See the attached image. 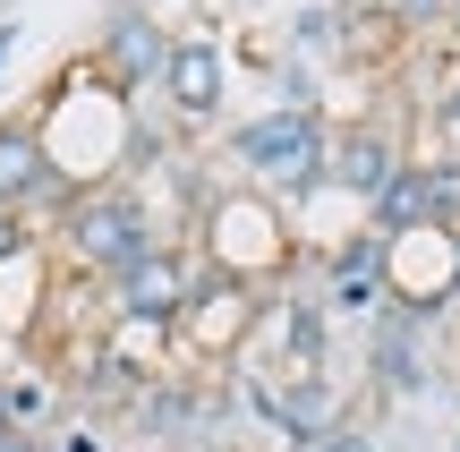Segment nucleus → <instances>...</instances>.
Segmentation results:
<instances>
[{
	"label": "nucleus",
	"mask_w": 460,
	"mask_h": 452,
	"mask_svg": "<svg viewBox=\"0 0 460 452\" xmlns=\"http://www.w3.org/2000/svg\"><path fill=\"white\" fill-rule=\"evenodd\" d=\"M163 239H154V214L128 197V188H85L77 205H68V256H77L85 273H102V282H119V273L137 265V256H154Z\"/></svg>",
	"instance_id": "f03ea898"
},
{
	"label": "nucleus",
	"mask_w": 460,
	"mask_h": 452,
	"mask_svg": "<svg viewBox=\"0 0 460 452\" xmlns=\"http://www.w3.org/2000/svg\"><path fill=\"white\" fill-rule=\"evenodd\" d=\"M307 452H376V436H367V427H349V419H341V427H332L324 444H307Z\"/></svg>",
	"instance_id": "9b49d317"
},
{
	"label": "nucleus",
	"mask_w": 460,
	"mask_h": 452,
	"mask_svg": "<svg viewBox=\"0 0 460 452\" xmlns=\"http://www.w3.org/2000/svg\"><path fill=\"white\" fill-rule=\"evenodd\" d=\"M0 402H9V427H26V436H34V419L51 410V385H34V376H26V385H0Z\"/></svg>",
	"instance_id": "9d476101"
},
{
	"label": "nucleus",
	"mask_w": 460,
	"mask_h": 452,
	"mask_svg": "<svg viewBox=\"0 0 460 452\" xmlns=\"http://www.w3.org/2000/svg\"><path fill=\"white\" fill-rule=\"evenodd\" d=\"M256 316H264V290L256 282H239V273H205L197 299H188V316H180V341L197 359H230V350H247Z\"/></svg>",
	"instance_id": "7ed1b4c3"
},
{
	"label": "nucleus",
	"mask_w": 460,
	"mask_h": 452,
	"mask_svg": "<svg viewBox=\"0 0 460 452\" xmlns=\"http://www.w3.org/2000/svg\"><path fill=\"white\" fill-rule=\"evenodd\" d=\"M410 163V154H401V137L393 129H341L332 137V154H324V188H341V197H358V205H376L384 188H393V171Z\"/></svg>",
	"instance_id": "39448f33"
},
{
	"label": "nucleus",
	"mask_w": 460,
	"mask_h": 452,
	"mask_svg": "<svg viewBox=\"0 0 460 452\" xmlns=\"http://www.w3.org/2000/svg\"><path fill=\"white\" fill-rule=\"evenodd\" d=\"M17 248H26V214H0V265H9Z\"/></svg>",
	"instance_id": "f8f14e48"
},
{
	"label": "nucleus",
	"mask_w": 460,
	"mask_h": 452,
	"mask_svg": "<svg viewBox=\"0 0 460 452\" xmlns=\"http://www.w3.org/2000/svg\"><path fill=\"white\" fill-rule=\"evenodd\" d=\"M0 51H9V26H0Z\"/></svg>",
	"instance_id": "2eb2a0df"
},
{
	"label": "nucleus",
	"mask_w": 460,
	"mask_h": 452,
	"mask_svg": "<svg viewBox=\"0 0 460 452\" xmlns=\"http://www.w3.org/2000/svg\"><path fill=\"white\" fill-rule=\"evenodd\" d=\"M418 333H427V324L401 316V307H384V316L367 324V359H376V385L384 393H418V385H427V350H418Z\"/></svg>",
	"instance_id": "6e6552de"
},
{
	"label": "nucleus",
	"mask_w": 460,
	"mask_h": 452,
	"mask_svg": "<svg viewBox=\"0 0 460 452\" xmlns=\"http://www.w3.org/2000/svg\"><path fill=\"white\" fill-rule=\"evenodd\" d=\"M180 34H163L154 17H119V26H102V51H94V77L111 85V94H146V85H163V60Z\"/></svg>",
	"instance_id": "423d86ee"
},
{
	"label": "nucleus",
	"mask_w": 460,
	"mask_h": 452,
	"mask_svg": "<svg viewBox=\"0 0 460 452\" xmlns=\"http://www.w3.org/2000/svg\"><path fill=\"white\" fill-rule=\"evenodd\" d=\"M324 154H332V129L307 102H281V111L230 129V163L264 188H324Z\"/></svg>",
	"instance_id": "f257e3e1"
},
{
	"label": "nucleus",
	"mask_w": 460,
	"mask_h": 452,
	"mask_svg": "<svg viewBox=\"0 0 460 452\" xmlns=\"http://www.w3.org/2000/svg\"><path fill=\"white\" fill-rule=\"evenodd\" d=\"M0 452H43V444H34L26 427H9V436H0Z\"/></svg>",
	"instance_id": "ddd939ff"
},
{
	"label": "nucleus",
	"mask_w": 460,
	"mask_h": 452,
	"mask_svg": "<svg viewBox=\"0 0 460 452\" xmlns=\"http://www.w3.org/2000/svg\"><path fill=\"white\" fill-rule=\"evenodd\" d=\"M43 180H51L43 129H34V120H0V214H26Z\"/></svg>",
	"instance_id": "1a4fd4ad"
},
{
	"label": "nucleus",
	"mask_w": 460,
	"mask_h": 452,
	"mask_svg": "<svg viewBox=\"0 0 460 452\" xmlns=\"http://www.w3.org/2000/svg\"><path fill=\"white\" fill-rule=\"evenodd\" d=\"M222 94H230V60H222V43L180 34V43H171V60H163V102H171L180 120H214Z\"/></svg>",
	"instance_id": "0eeeda50"
},
{
	"label": "nucleus",
	"mask_w": 460,
	"mask_h": 452,
	"mask_svg": "<svg viewBox=\"0 0 460 452\" xmlns=\"http://www.w3.org/2000/svg\"><path fill=\"white\" fill-rule=\"evenodd\" d=\"M197 282H205V273L188 265V256L154 248V256H137V265L111 282V307H119L128 324H163V333H180V316H188V299H197Z\"/></svg>",
	"instance_id": "20e7f679"
},
{
	"label": "nucleus",
	"mask_w": 460,
	"mask_h": 452,
	"mask_svg": "<svg viewBox=\"0 0 460 452\" xmlns=\"http://www.w3.org/2000/svg\"><path fill=\"white\" fill-rule=\"evenodd\" d=\"M0 436H9V402H0Z\"/></svg>",
	"instance_id": "4468645a"
}]
</instances>
